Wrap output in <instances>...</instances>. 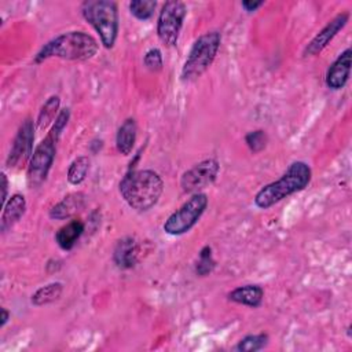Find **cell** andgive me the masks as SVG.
<instances>
[{"mask_svg": "<svg viewBox=\"0 0 352 352\" xmlns=\"http://www.w3.org/2000/svg\"><path fill=\"white\" fill-rule=\"evenodd\" d=\"M187 15L183 1H166L162 4L157 18V36L165 47H176Z\"/></svg>", "mask_w": 352, "mask_h": 352, "instance_id": "8", "label": "cell"}, {"mask_svg": "<svg viewBox=\"0 0 352 352\" xmlns=\"http://www.w3.org/2000/svg\"><path fill=\"white\" fill-rule=\"evenodd\" d=\"M214 267H216V261L213 258L212 248L209 245H206L199 250V256L195 263V274L198 276H206V275L212 274Z\"/></svg>", "mask_w": 352, "mask_h": 352, "instance_id": "24", "label": "cell"}, {"mask_svg": "<svg viewBox=\"0 0 352 352\" xmlns=\"http://www.w3.org/2000/svg\"><path fill=\"white\" fill-rule=\"evenodd\" d=\"M34 122L30 117L25 118L19 125L16 135L12 140L11 150L7 157V166L11 169H19L29 164L30 157L33 154V143H34Z\"/></svg>", "mask_w": 352, "mask_h": 352, "instance_id": "9", "label": "cell"}, {"mask_svg": "<svg viewBox=\"0 0 352 352\" xmlns=\"http://www.w3.org/2000/svg\"><path fill=\"white\" fill-rule=\"evenodd\" d=\"M85 195L82 192H72L63 197L58 204L50 209V217L52 220H65L73 217L84 208Z\"/></svg>", "mask_w": 352, "mask_h": 352, "instance_id": "15", "label": "cell"}, {"mask_svg": "<svg viewBox=\"0 0 352 352\" xmlns=\"http://www.w3.org/2000/svg\"><path fill=\"white\" fill-rule=\"evenodd\" d=\"M221 44V33L210 30L201 34L191 45L184 65L180 72V78L190 82L201 77L213 63Z\"/></svg>", "mask_w": 352, "mask_h": 352, "instance_id": "5", "label": "cell"}, {"mask_svg": "<svg viewBox=\"0 0 352 352\" xmlns=\"http://www.w3.org/2000/svg\"><path fill=\"white\" fill-rule=\"evenodd\" d=\"M82 232H84V223L78 219H74L66 223L65 226H62L56 231L55 241L62 250H72L76 242L82 235Z\"/></svg>", "mask_w": 352, "mask_h": 352, "instance_id": "17", "label": "cell"}, {"mask_svg": "<svg viewBox=\"0 0 352 352\" xmlns=\"http://www.w3.org/2000/svg\"><path fill=\"white\" fill-rule=\"evenodd\" d=\"M59 138L60 135L50 129L47 136L34 147L26 170L28 184L30 187H38L45 182L56 155V144Z\"/></svg>", "mask_w": 352, "mask_h": 352, "instance_id": "7", "label": "cell"}, {"mask_svg": "<svg viewBox=\"0 0 352 352\" xmlns=\"http://www.w3.org/2000/svg\"><path fill=\"white\" fill-rule=\"evenodd\" d=\"M59 106H60V98L58 95H52L44 102V104L41 106V109L38 111L37 120H36V128L38 131H44L52 124V121L59 114L58 113Z\"/></svg>", "mask_w": 352, "mask_h": 352, "instance_id": "20", "label": "cell"}, {"mask_svg": "<svg viewBox=\"0 0 352 352\" xmlns=\"http://www.w3.org/2000/svg\"><path fill=\"white\" fill-rule=\"evenodd\" d=\"M129 12L139 21H147L154 15L157 1L154 0H132L129 4Z\"/></svg>", "mask_w": 352, "mask_h": 352, "instance_id": "23", "label": "cell"}, {"mask_svg": "<svg viewBox=\"0 0 352 352\" xmlns=\"http://www.w3.org/2000/svg\"><path fill=\"white\" fill-rule=\"evenodd\" d=\"M227 297L230 301H232L235 304L246 305L250 308H257L263 302L264 289L260 285H254V283L242 285V286L232 289L227 294Z\"/></svg>", "mask_w": 352, "mask_h": 352, "instance_id": "16", "label": "cell"}, {"mask_svg": "<svg viewBox=\"0 0 352 352\" xmlns=\"http://www.w3.org/2000/svg\"><path fill=\"white\" fill-rule=\"evenodd\" d=\"M263 4H264V1H250V0H245V1H242V7H243V8H245V11H248V12L256 11V10H257V8H260Z\"/></svg>", "mask_w": 352, "mask_h": 352, "instance_id": "27", "label": "cell"}, {"mask_svg": "<svg viewBox=\"0 0 352 352\" xmlns=\"http://www.w3.org/2000/svg\"><path fill=\"white\" fill-rule=\"evenodd\" d=\"M139 257V245L132 236H124L117 241L113 252V260L121 270L135 267Z\"/></svg>", "mask_w": 352, "mask_h": 352, "instance_id": "14", "label": "cell"}, {"mask_svg": "<svg viewBox=\"0 0 352 352\" xmlns=\"http://www.w3.org/2000/svg\"><path fill=\"white\" fill-rule=\"evenodd\" d=\"M164 192V180L153 169H129L120 182V194L129 208L150 210Z\"/></svg>", "mask_w": 352, "mask_h": 352, "instance_id": "1", "label": "cell"}, {"mask_svg": "<svg viewBox=\"0 0 352 352\" xmlns=\"http://www.w3.org/2000/svg\"><path fill=\"white\" fill-rule=\"evenodd\" d=\"M143 63L150 72H161L164 67V60H162V52L160 48H150L144 56H143Z\"/></svg>", "mask_w": 352, "mask_h": 352, "instance_id": "26", "label": "cell"}, {"mask_svg": "<svg viewBox=\"0 0 352 352\" xmlns=\"http://www.w3.org/2000/svg\"><path fill=\"white\" fill-rule=\"evenodd\" d=\"M138 125L135 118H126L118 128L116 135V147L122 155H129L135 147Z\"/></svg>", "mask_w": 352, "mask_h": 352, "instance_id": "18", "label": "cell"}, {"mask_svg": "<svg viewBox=\"0 0 352 352\" xmlns=\"http://www.w3.org/2000/svg\"><path fill=\"white\" fill-rule=\"evenodd\" d=\"M1 205L4 206V204L7 202V191H8V180H7V175L4 172H1Z\"/></svg>", "mask_w": 352, "mask_h": 352, "instance_id": "28", "label": "cell"}, {"mask_svg": "<svg viewBox=\"0 0 352 352\" xmlns=\"http://www.w3.org/2000/svg\"><path fill=\"white\" fill-rule=\"evenodd\" d=\"M351 58H352V51L351 48H346L329 66L324 77V82L327 88L333 91H338L345 87L351 76Z\"/></svg>", "mask_w": 352, "mask_h": 352, "instance_id": "12", "label": "cell"}, {"mask_svg": "<svg viewBox=\"0 0 352 352\" xmlns=\"http://www.w3.org/2000/svg\"><path fill=\"white\" fill-rule=\"evenodd\" d=\"M10 316H11V314H10L6 308H1V323H0V326H1V327H4V326H6V323L8 322Z\"/></svg>", "mask_w": 352, "mask_h": 352, "instance_id": "29", "label": "cell"}, {"mask_svg": "<svg viewBox=\"0 0 352 352\" xmlns=\"http://www.w3.org/2000/svg\"><path fill=\"white\" fill-rule=\"evenodd\" d=\"M245 143L249 147V150L256 154V153H260L265 148V146L268 143V136H267L265 131H263V129L250 131L245 136Z\"/></svg>", "mask_w": 352, "mask_h": 352, "instance_id": "25", "label": "cell"}, {"mask_svg": "<svg viewBox=\"0 0 352 352\" xmlns=\"http://www.w3.org/2000/svg\"><path fill=\"white\" fill-rule=\"evenodd\" d=\"M311 177V166L304 161H294L278 180L261 187L253 202L258 209H268L286 197L302 191L309 184Z\"/></svg>", "mask_w": 352, "mask_h": 352, "instance_id": "3", "label": "cell"}, {"mask_svg": "<svg viewBox=\"0 0 352 352\" xmlns=\"http://www.w3.org/2000/svg\"><path fill=\"white\" fill-rule=\"evenodd\" d=\"M26 199L22 194H12L3 206L0 217V230L7 232L11 230L26 212Z\"/></svg>", "mask_w": 352, "mask_h": 352, "instance_id": "13", "label": "cell"}, {"mask_svg": "<svg viewBox=\"0 0 352 352\" xmlns=\"http://www.w3.org/2000/svg\"><path fill=\"white\" fill-rule=\"evenodd\" d=\"M209 204V198L205 192H195L188 198L177 210H175L162 224L164 231L168 235L179 236L188 232L202 217Z\"/></svg>", "mask_w": 352, "mask_h": 352, "instance_id": "6", "label": "cell"}, {"mask_svg": "<svg viewBox=\"0 0 352 352\" xmlns=\"http://www.w3.org/2000/svg\"><path fill=\"white\" fill-rule=\"evenodd\" d=\"M89 164H91V161L87 155H80V157L74 158L67 169V182L73 186L81 184L88 175Z\"/></svg>", "mask_w": 352, "mask_h": 352, "instance_id": "21", "label": "cell"}, {"mask_svg": "<svg viewBox=\"0 0 352 352\" xmlns=\"http://www.w3.org/2000/svg\"><path fill=\"white\" fill-rule=\"evenodd\" d=\"M99 51L98 40L82 30L65 32L47 41L34 55V63H43L51 58L65 60H88Z\"/></svg>", "mask_w": 352, "mask_h": 352, "instance_id": "2", "label": "cell"}, {"mask_svg": "<svg viewBox=\"0 0 352 352\" xmlns=\"http://www.w3.org/2000/svg\"><path fill=\"white\" fill-rule=\"evenodd\" d=\"M220 172V164L214 158L204 160L186 170L180 179V187L184 192H199L210 186Z\"/></svg>", "mask_w": 352, "mask_h": 352, "instance_id": "10", "label": "cell"}, {"mask_svg": "<svg viewBox=\"0 0 352 352\" xmlns=\"http://www.w3.org/2000/svg\"><path fill=\"white\" fill-rule=\"evenodd\" d=\"M62 292H63L62 282H51V283H47V285L38 287L32 294L30 301L34 307H43V305H47V304H51V302L59 300L62 296Z\"/></svg>", "mask_w": 352, "mask_h": 352, "instance_id": "19", "label": "cell"}, {"mask_svg": "<svg viewBox=\"0 0 352 352\" xmlns=\"http://www.w3.org/2000/svg\"><path fill=\"white\" fill-rule=\"evenodd\" d=\"M268 341H270V337L265 333L248 334L238 341V344L234 346V349L238 352H256V351L264 349L267 346Z\"/></svg>", "mask_w": 352, "mask_h": 352, "instance_id": "22", "label": "cell"}, {"mask_svg": "<svg viewBox=\"0 0 352 352\" xmlns=\"http://www.w3.org/2000/svg\"><path fill=\"white\" fill-rule=\"evenodd\" d=\"M348 21L349 12H340L333 19H330L307 44V47L304 48V56H315L320 54L331 43V40L346 26Z\"/></svg>", "mask_w": 352, "mask_h": 352, "instance_id": "11", "label": "cell"}, {"mask_svg": "<svg viewBox=\"0 0 352 352\" xmlns=\"http://www.w3.org/2000/svg\"><path fill=\"white\" fill-rule=\"evenodd\" d=\"M82 18L96 30L104 48L114 47L120 30L117 3L110 0H87L81 4Z\"/></svg>", "mask_w": 352, "mask_h": 352, "instance_id": "4", "label": "cell"}]
</instances>
